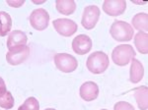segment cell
<instances>
[{"mask_svg":"<svg viewBox=\"0 0 148 110\" xmlns=\"http://www.w3.org/2000/svg\"><path fill=\"white\" fill-rule=\"evenodd\" d=\"M110 64L109 57L105 52L96 51L88 57L86 65L87 68L93 74H102L108 69Z\"/></svg>","mask_w":148,"mask_h":110,"instance_id":"cell-1","label":"cell"},{"mask_svg":"<svg viewBox=\"0 0 148 110\" xmlns=\"http://www.w3.org/2000/svg\"><path fill=\"white\" fill-rule=\"evenodd\" d=\"M111 35L116 41H130L133 37V28L123 21H114L110 30Z\"/></svg>","mask_w":148,"mask_h":110,"instance_id":"cell-2","label":"cell"},{"mask_svg":"<svg viewBox=\"0 0 148 110\" xmlns=\"http://www.w3.org/2000/svg\"><path fill=\"white\" fill-rule=\"evenodd\" d=\"M135 57L134 48L130 44H121L114 47L112 53V59L118 66H125Z\"/></svg>","mask_w":148,"mask_h":110,"instance_id":"cell-3","label":"cell"},{"mask_svg":"<svg viewBox=\"0 0 148 110\" xmlns=\"http://www.w3.org/2000/svg\"><path fill=\"white\" fill-rule=\"evenodd\" d=\"M53 60L56 68L63 73L74 72L78 66V62L75 57L67 53H57L54 55Z\"/></svg>","mask_w":148,"mask_h":110,"instance_id":"cell-4","label":"cell"},{"mask_svg":"<svg viewBox=\"0 0 148 110\" xmlns=\"http://www.w3.org/2000/svg\"><path fill=\"white\" fill-rule=\"evenodd\" d=\"M30 24L35 30L44 31L46 30L49 23V15L46 9H36L30 15Z\"/></svg>","mask_w":148,"mask_h":110,"instance_id":"cell-5","label":"cell"},{"mask_svg":"<svg viewBox=\"0 0 148 110\" xmlns=\"http://www.w3.org/2000/svg\"><path fill=\"white\" fill-rule=\"evenodd\" d=\"M30 55V47L27 45L9 50L6 54V60L10 65H20L28 59Z\"/></svg>","mask_w":148,"mask_h":110,"instance_id":"cell-6","label":"cell"},{"mask_svg":"<svg viewBox=\"0 0 148 110\" xmlns=\"http://www.w3.org/2000/svg\"><path fill=\"white\" fill-rule=\"evenodd\" d=\"M53 28L60 35L63 37H71L77 32V25L74 21L70 19H56L52 22Z\"/></svg>","mask_w":148,"mask_h":110,"instance_id":"cell-7","label":"cell"},{"mask_svg":"<svg viewBox=\"0 0 148 110\" xmlns=\"http://www.w3.org/2000/svg\"><path fill=\"white\" fill-rule=\"evenodd\" d=\"M100 17V9L95 5L87 6L84 9L81 24L86 30H92L97 25Z\"/></svg>","mask_w":148,"mask_h":110,"instance_id":"cell-8","label":"cell"},{"mask_svg":"<svg viewBox=\"0 0 148 110\" xmlns=\"http://www.w3.org/2000/svg\"><path fill=\"white\" fill-rule=\"evenodd\" d=\"M126 2L125 0H106L103 3V10L112 17H116L125 13Z\"/></svg>","mask_w":148,"mask_h":110,"instance_id":"cell-9","label":"cell"},{"mask_svg":"<svg viewBox=\"0 0 148 110\" xmlns=\"http://www.w3.org/2000/svg\"><path fill=\"white\" fill-rule=\"evenodd\" d=\"M92 39L86 35H79L73 39L72 49L76 54L84 55L91 50Z\"/></svg>","mask_w":148,"mask_h":110,"instance_id":"cell-10","label":"cell"},{"mask_svg":"<svg viewBox=\"0 0 148 110\" xmlns=\"http://www.w3.org/2000/svg\"><path fill=\"white\" fill-rule=\"evenodd\" d=\"M99 95V88L94 82H86L80 88V96L86 101L95 100Z\"/></svg>","mask_w":148,"mask_h":110,"instance_id":"cell-11","label":"cell"},{"mask_svg":"<svg viewBox=\"0 0 148 110\" xmlns=\"http://www.w3.org/2000/svg\"><path fill=\"white\" fill-rule=\"evenodd\" d=\"M27 40L28 37L25 33L22 31L15 30L9 33L8 40H7V47L9 48V50H11L13 48L24 46L27 43Z\"/></svg>","mask_w":148,"mask_h":110,"instance_id":"cell-12","label":"cell"},{"mask_svg":"<svg viewBox=\"0 0 148 110\" xmlns=\"http://www.w3.org/2000/svg\"><path fill=\"white\" fill-rule=\"evenodd\" d=\"M144 76V68L142 64L140 63L137 59L133 58L131 60V66H130V80L131 83L137 84L142 80Z\"/></svg>","mask_w":148,"mask_h":110,"instance_id":"cell-13","label":"cell"},{"mask_svg":"<svg viewBox=\"0 0 148 110\" xmlns=\"http://www.w3.org/2000/svg\"><path fill=\"white\" fill-rule=\"evenodd\" d=\"M56 9L63 15H71L76 9V4L73 0H57L56 2Z\"/></svg>","mask_w":148,"mask_h":110,"instance_id":"cell-14","label":"cell"},{"mask_svg":"<svg viewBox=\"0 0 148 110\" xmlns=\"http://www.w3.org/2000/svg\"><path fill=\"white\" fill-rule=\"evenodd\" d=\"M147 94L148 90L147 87L142 86V87L137 88L134 90V96L136 99L137 105L139 107V109L141 110H146L148 107V102H147Z\"/></svg>","mask_w":148,"mask_h":110,"instance_id":"cell-15","label":"cell"},{"mask_svg":"<svg viewBox=\"0 0 148 110\" xmlns=\"http://www.w3.org/2000/svg\"><path fill=\"white\" fill-rule=\"evenodd\" d=\"M132 26L139 32L147 33L148 30V16L146 13H138L132 18Z\"/></svg>","mask_w":148,"mask_h":110,"instance_id":"cell-16","label":"cell"},{"mask_svg":"<svg viewBox=\"0 0 148 110\" xmlns=\"http://www.w3.org/2000/svg\"><path fill=\"white\" fill-rule=\"evenodd\" d=\"M12 19L7 12L0 11V37H5L11 31Z\"/></svg>","mask_w":148,"mask_h":110,"instance_id":"cell-17","label":"cell"},{"mask_svg":"<svg viewBox=\"0 0 148 110\" xmlns=\"http://www.w3.org/2000/svg\"><path fill=\"white\" fill-rule=\"evenodd\" d=\"M147 40H148L147 33L139 32V33H137L136 35H135V37H134L135 47H136L137 50L141 54H147V52H148Z\"/></svg>","mask_w":148,"mask_h":110,"instance_id":"cell-18","label":"cell"},{"mask_svg":"<svg viewBox=\"0 0 148 110\" xmlns=\"http://www.w3.org/2000/svg\"><path fill=\"white\" fill-rule=\"evenodd\" d=\"M14 106V97L10 92H6L0 97V107L5 109H11Z\"/></svg>","mask_w":148,"mask_h":110,"instance_id":"cell-19","label":"cell"},{"mask_svg":"<svg viewBox=\"0 0 148 110\" xmlns=\"http://www.w3.org/2000/svg\"><path fill=\"white\" fill-rule=\"evenodd\" d=\"M18 110H40V103L35 97H29Z\"/></svg>","mask_w":148,"mask_h":110,"instance_id":"cell-20","label":"cell"},{"mask_svg":"<svg viewBox=\"0 0 148 110\" xmlns=\"http://www.w3.org/2000/svg\"><path fill=\"white\" fill-rule=\"evenodd\" d=\"M114 110H135L134 107L132 106L130 103L125 101H120L118 103L114 104Z\"/></svg>","mask_w":148,"mask_h":110,"instance_id":"cell-21","label":"cell"},{"mask_svg":"<svg viewBox=\"0 0 148 110\" xmlns=\"http://www.w3.org/2000/svg\"><path fill=\"white\" fill-rule=\"evenodd\" d=\"M24 3H25V1H23V0H19V1L10 0V1H7V4L10 5L11 7H20V6H22Z\"/></svg>","mask_w":148,"mask_h":110,"instance_id":"cell-22","label":"cell"},{"mask_svg":"<svg viewBox=\"0 0 148 110\" xmlns=\"http://www.w3.org/2000/svg\"><path fill=\"white\" fill-rule=\"evenodd\" d=\"M6 92H7V90H6V85H5V83H4L3 79L0 77V97L5 94Z\"/></svg>","mask_w":148,"mask_h":110,"instance_id":"cell-23","label":"cell"},{"mask_svg":"<svg viewBox=\"0 0 148 110\" xmlns=\"http://www.w3.org/2000/svg\"><path fill=\"white\" fill-rule=\"evenodd\" d=\"M133 3L134 4H146L147 3V1H143V2H136V1H134V0H133Z\"/></svg>","mask_w":148,"mask_h":110,"instance_id":"cell-24","label":"cell"},{"mask_svg":"<svg viewBox=\"0 0 148 110\" xmlns=\"http://www.w3.org/2000/svg\"><path fill=\"white\" fill-rule=\"evenodd\" d=\"M35 4H42V3H45V0H42V1H33Z\"/></svg>","mask_w":148,"mask_h":110,"instance_id":"cell-25","label":"cell"},{"mask_svg":"<svg viewBox=\"0 0 148 110\" xmlns=\"http://www.w3.org/2000/svg\"><path fill=\"white\" fill-rule=\"evenodd\" d=\"M45 110H56V109H53V108H47V109H45Z\"/></svg>","mask_w":148,"mask_h":110,"instance_id":"cell-26","label":"cell"},{"mask_svg":"<svg viewBox=\"0 0 148 110\" xmlns=\"http://www.w3.org/2000/svg\"><path fill=\"white\" fill-rule=\"evenodd\" d=\"M101 110H108V109H101Z\"/></svg>","mask_w":148,"mask_h":110,"instance_id":"cell-27","label":"cell"}]
</instances>
